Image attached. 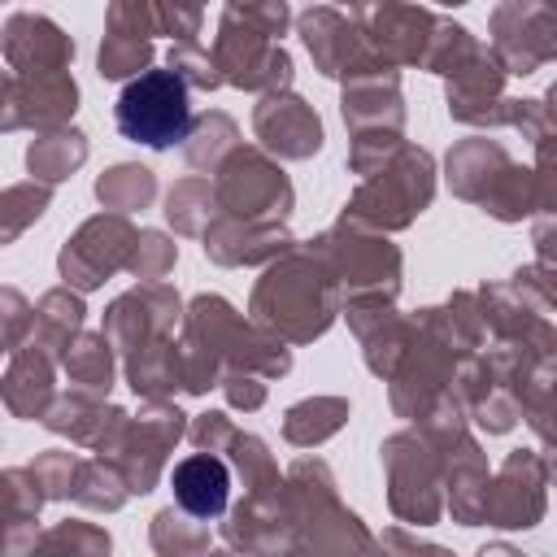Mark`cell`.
Here are the masks:
<instances>
[{
    "label": "cell",
    "instance_id": "obj_46",
    "mask_svg": "<svg viewBox=\"0 0 557 557\" xmlns=\"http://www.w3.org/2000/svg\"><path fill=\"white\" fill-rule=\"evenodd\" d=\"M178 261V244L165 235V231H139L135 244H131V257H126V274L139 278V283H152V278H165Z\"/></svg>",
    "mask_w": 557,
    "mask_h": 557
},
{
    "label": "cell",
    "instance_id": "obj_2",
    "mask_svg": "<svg viewBox=\"0 0 557 557\" xmlns=\"http://www.w3.org/2000/svg\"><path fill=\"white\" fill-rule=\"evenodd\" d=\"M283 509L292 518L296 553H370L379 540L339 500V483L322 457H296L283 470Z\"/></svg>",
    "mask_w": 557,
    "mask_h": 557
},
{
    "label": "cell",
    "instance_id": "obj_26",
    "mask_svg": "<svg viewBox=\"0 0 557 557\" xmlns=\"http://www.w3.org/2000/svg\"><path fill=\"white\" fill-rule=\"evenodd\" d=\"M222 540L235 553H296L292 518L283 509V487L278 492H257L239 496L222 513Z\"/></svg>",
    "mask_w": 557,
    "mask_h": 557
},
{
    "label": "cell",
    "instance_id": "obj_58",
    "mask_svg": "<svg viewBox=\"0 0 557 557\" xmlns=\"http://www.w3.org/2000/svg\"><path fill=\"white\" fill-rule=\"evenodd\" d=\"M222 4H244V0H222Z\"/></svg>",
    "mask_w": 557,
    "mask_h": 557
},
{
    "label": "cell",
    "instance_id": "obj_22",
    "mask_svg": "<svg viewBox=\"0 0 557 557\" xmlns=\"http://www.w3.org/2000/svg\"><path fill=\"white\" fill-rule=\"evenodd\" d=\"M0 57L9 74H48L74 65V35L44 13H9L0 26Z\"/></svg>",
    "mask_w": 557,
    "mask_h": 557
},
{
    "label": "cell",
    "instance_id": "obj_33",
    "mask_svg": "<svg viewBox=\"0 0 557 557\" xmlns=\"http://www.w3.org/2000/svg\"><path fill=\"white\" fill-rule=\"evenodd\" d=\"M91 157V144L78 126H52V131H35V139L26 144V170L30 178L57 187L65 178H74Z\"/></svg>",
    "mask_w": 557,
    "mask_h": 557
},
{
    "label": "cell",
    "instance_id": "obj_56",
    "mask_svg": "<svg viewBox=\"0 0 557 557\" xmlns=\"http://www.w3.org/2000/svg\"><path fill=\"white\" fill-rule=\"evenodd\" d=\"M370 0H335V9H348V13H361Z\"/></svg>",
    "mask_w": 557,
    "mask_h": 557
},
{
    "label": "cell",
    "instance_id": "obj_25",
    "mask_svg": "<svg viewBox=\"0 0 557 557\" xmlns=\"http://www.w3.org/2000/svg\"><path fill=\"white\" fill-rule=\"evenodd\" d=\"M126 418H131V413H126L122 405H109V396H91V392L70 387V392H57V396H52V405H48V413H44L39 422H44L52 435H65L70 444L91 448V453L104 457V453L117 444Z\"/></svg>",
    "mask_w": 557,
    "mask_h": 557
},
{
    "label": "cell",
    "instance_id": "obj_49",
    "mask_svg": "<svg viewBox=\"0 0 557 557\" xmlns=\"http://www.w3.org/2000/svg\"><path fill=\"white\" fill-rule=\"evenodd\" d=\"M78 461H83V457L70 453V448H44V453L30 461V474H35V483H39L44 500H70Z\"/></svg>",
    "mask_w": 557,
    "mask_h": 557
},
{
    "label": "cell",
    "instance_id": "obj_15",
    "mask_svg": "<svg viewBox=\"0 0 557 557\" xmlns=\"http://www.w3.org/2000/svg\"><path fill=\"white\" fill-rule=\"evenodd\" d=\"M457 366H461V352L448 348L431 326H422V322L413 318L409 348L400 352L396 370L383 379V383H387V405H392V413L405 418V422H418V418L426 413V405L453 383Z\"/></svg>",
    "mask_w": 557,
    "mask_h": 557
},
{
    "label": "cell",
    "instance_id": "obj_37",
    "mask_svg": "<svg viewBox=\"0 0 557 557\" xmlns=\"http://www.w3.org/2000/svg\"><path fill=\"white\" fill-rule=\"evenodd\" d=\"M235 144H244V139H239L235 117H231V113H222V109H209V113L191 117V126H187V135H183V144H178V148H183V161H187L191 170L213 174V170L222 165V157H226Z\"/></svg>",
    "mask_w": 557,
    "mask_h": 557
},
{
    "label": "cell",
    "instance_id": "obj_36",
    "mask_svg": "<svg viewBox=\"0 0 557 557\" xmlns=\"http://www.w3.org/2000/svg\"><path fill=\"white\" fill-rule=\"evenodd\" d=\"M348 413H352L348 396H305L283 409V440L292 448H318L344 431Z\"/></svg>",
    "mask_w": 557,
    "mask_h": 557
},
{
    "label": "cell",
    "instance_id": "obj_42",
    "mask_svg": "<svg viewBox=\"0 0 557 557\" xmlns=\"http://www.w3.org/2000/svg\"><path fill=\"white\" fill-rule=\"evenodd\" d=\"M70 500H74L78 509H91V513H117V509L131 500V492H126L117 466L96 453V457H83V461H78Z\"/></svg>",
    "mask_w": 557,
    "mask_h": 557
},
{
    "label": "cell",
    "instance_id": "obj_16",
    "mask_svg": "<svg viewBox=\"0 0 557 557\" xmlns=\"http://www.w3.org/2000/svg\"><path fill=\"white\" fill-rule=\"evenodd\" d=\"M183 326V296L165 283V278H152V283H135L131 292L113 296L109 309H104V339L113 344L117 361L161 335H178Z\"/></svg>",
    "mask_w": 557,
    "mask_h": 557
},
{
    "label": "cell",
    "instance_id": "obj_23",
    "mask_svg": "<svg viewBox=\"0 0 557 557\" xmlns=\"http://www.w3.org/2000/svg\"><path fill=\"white\" fill-rule=\"evenodd\" d=\"M339 117L348 135L366 131H400L405 135V96H400V70L392 65H370L344 78L339 87Z\"/></svg>",
    "mask_w": 557,
    "mask_h": 557
},
{
    "label": "cell",
    "instance_id": "obj_13",
    "mask_svg": "<svg viewBox=\"0 0 557 557\" xmlns=\"http://www.w3.org/2000/svg\"><path fill=\"white\" fill-rule=\"evenodd\" d=\"M487 48L505 74H535L557 57L553 0H496L487 13Z\"/></svg>",
    "mask_w": 557,
    "mask_h": 557
},
{
    "label": "cell",
    "instance_id": "obj_59",
    "mask_svg": "<svg viewBox=\"0 0 557 557\" xmlns=\"http://www.w3.org/2000/svg\"><path fill=\"white\" fill-rule=\"evenodd\" d=\"M0 352H4V348H0Z\"/></svg>",
    "mask_w": 557,
    "mask_h": 557
},
{
    "label": "cell",
    "instance_id": "obj_38",
    "mask_svg": "<svg viewBox=\"0 0 557 557\" xmlns=\"http://www.w3.org/2000/svg\"><path fill=\"white\" fill-rule=\"evenodd\" d=\"M222 457H226L231 474L244 483V496L278 492V487H283V470H278V461H274V453H270V444H265L261 435L235 426V435H231V444L222 448Z\"/></svg>",
    "mask_w": 557,
    "mask_h": 557
},
{
    "label": "cell",
    "instance_id": "obj_48",
    "mask_svg": "<svg viewBox=\"0 0 557 557\" xmlns=\"http://www.w3.org/2000/svg\"><path fill=\"white\" fill-rule=\"evenodd\" d=\"M165 65L187 83V91H218L222 87V74H218V65H213V57H209V48L200 39L170 44Z\"/></svg>",
    "mask_w": 557,
    "mask_h": 557
},
{
    "label": "cell",
    "instance_id": "obj_30",
    "mask_svg": "<svg viewBox=\"0 0 557 557\" xmlns=\"http://www.w3.org/2000/svg\"><path fill=\"white\" fill-rule=\"evenodd\" d=\"M509 165H513V157L505 152V144L492 139V131H479V135L457 139L448 148V157H444V183H448V191L457 200L479 205Z\"/></svg>",
    "mask_w": 557,
    "mask_h": 557
},
{
    "label": "cell",
    "instance_id": "obj_41",
    "mask_svg": "<svg viewBox=\"0 0 557 557\" xmlns=\"http://www.w3.org/2000/svg\"><path fill=\"white\" fill-rule=\"evenodd\" d=\"M96 200H100V209L131 218L135 209H148L157 200V174L139 161H117L96 178Z\"/></svg>",
    "mask_w": 557,
    "mask_h": 557
},
{
    "label": "cell",
    "instance_id": "obj_50",
    "mask_svg": "<svg viewBox=\"0 0 557 557\" xmlns=\"http://www.w3.org/2000/svg\"><path fill=\"white\" fill-rule=\"evenodd\" d=\"M505 126L518 131L531 148H544V144L553 139V104H548V96H522V100L509 96V104H505Z\"/></svg>",
    "mask_w": 557,
    "mask_h": 557
},
{
    "label": "cell",
    "instance_id": "obj_11",
    "mask_svg": "<svg viewBox=\"0 0 557 557\" xmlns=\"http://www.w3.org/2000/svg\"><path fill=\"white\" fill-rule=\"evenodd\" d=\"M183 435H187V413L174 400H144L139 413L126 418L117 444L104 457L117 466L131 496H148L161 483L165 461Z\"/></svg>",
    "mask_w": 557,
    "mask_h": 557
},
{
    "label": "cell",
    "instance_id": "obj_20",
    "mask_svg": "<svg viewBox=\"0 0 557 557\" xmlns=\"http://www.w3.org/2000/svg\"><path fill=\"white\" fill-rule=\"evenodd\" d=\"M252 135H257V148H265L274 161H309L326 144L318 109L300 91H292V87L257 96V104H252Z\"/></svg>",
    "mask_w": 557,
    "mask_h": 557
},
{
    "label": "cell",
    "instance_id": "obj_44",
    "mask_svg": "<svg viewBox=\"0 0 557 557\" xmlns=\"http://www.w3.org/2000/svg\"><path fill=\"white\" fill-rule=\"evenodd\" d=\"M109 548H113L109 531L96 522H83V518H65V522L39 531V540H35V553H70V557H104Z\"/></svg>",
    "mask_w": 557,
    "mask_h": 557
},
{
    "label": "cell",
    "instance_id": "obj_54",
    "mask_svg": "<svg viewBox=\"0 0 557 557\" xmlns=\"http://www.w3.org/2000/svg\"><path fill=\"white\" fill-rule=\"evenodd\" d=\"M218 392L226 396L231 409H244V413H252V409L265 405V379L261 374H248V370H222Z\"/></svg>",
    "mask_w": 557,
    "mask_h": 557
},
{
    "label": "cell",
    "instance_id": "obj_45",
    "mask_svg": "<svg viewBox=\"0 0 557 557\" xmlns=\"http://www.w3.org/2000/svg\"><path fill=\"white\" fill-rule=\"evenodd\" d=\"M152 65V44L148 39H122V35H104L100 52H96V74L109 83H126L139 70Z\"/></svg>",
    "mask_w": 557,
    "mask_h": 557
},
{
    "label": "cell",
    "instance_id": "obj_35",
    "mask_svg": "<svg viewBox=\"0 0 557 557\" xmlns=\"http://www.w3.org/2000/svg\"><path fill=\"white\" fill-rule=\"evenodd\" d=\"M61 370H65L70 387L91 392V396H109L113 379H117V352L104 339V331H78L61 352Z\"/></svg>",
    "mask_w": 557,
    "mask_h": 557
},
{
    "label": "cell",
    "instance_id": "obj_40",
    "mask_svg": "<svg viewBox=\"0 0 557 557\" xmlns=\"http://www.w3.org/2000/svg\"><path fill=\"white\" fill-rule=\"evenodd\" d=\"M148 544H152V553H161V557H196V553H209L213 531H209L205 518H191L187 509L165 505V509H157L152 522H148Z\"/></svg>",
    "mask_w": 557,
    "mask_h": 557
},
{
    "label": "cell",
    "instance_id": "obj_8",
    "mask_svg": "<svg viewBox=\"0 0 557 557\" xmlns=\"http://www.w3.org/2000/svg\"><path fill=\"white\" fill-rule=\"evenodd\" d=\"M209 57L222 74V87H239L252 96L283 91L296 78V65H292V52L283 48V39H270L257 22H248L235 9H222Z\"/></svg>",
    "mask_w": 557,
    "mask_h": 557
},
{
    "label": "cell",
    "instance_id": "obj_31",
    "mask_svg": "<svg viewBox=\"0 0 557 557\" xmlns=\"http://www.w3.org/2000/svg\"><path fill=\"white\" fill-rule=\"evenodd\" d=\"M44 492L30 474V466H9L0 470V557L13 553H35L39 540V509Z\"/></svg>",
    "mask_w": 557,
    "mask_h": 557
},
{
    "label": "cell",
    "instance_id": "obj_4",
    "mask_svg": "<svg viewBox=\"0 0 557 557\" xmlns=\"http://www.w3.org/2000/svg\"><path fill=\"white\" fill-rule=\"evenodd\" d=\"M435 157L418 144H400L396 157H387L379 170H370L339 218L357 222V226H370V231H383V235H396V231H409L435 200Z\"/></svg>",
    "mask_w": 557,
    "mask_h": 557
},
{
    "label": "cell",
    "instance_id": "obj_18",
    "mask_svg": "<svg viewBox=\"0 0 557 557\" xmlns=\"http://www.w3.org/2000/svg\"><path fill=\"white\" fill-rule=\"evenodd\" d=\"M357 22L379 61H387L392 70H422L440 13L413 0H370Z\"/></svg>",
    "mask_w": 557,
    "mask_h": 557
},
{
    "label": "cell",
    "instance_id": "obj_10",
    "mask_svg": "<svg viewBox=\"0 0 557 557\" xmlns=\"http://www.w3.org/2000/svg\"><path fill=\"white\" fill-rule=\"evenodd\" d=\"M213 196H218V213L231 218H278L287 222L296 209V187L283 170V161H274L265 148L257 144H235L222 165L213 170Z\"/></svg>",
    "mask_w": 557,
    "mask_h": 557
},
{
    "label": "cell",
    "instance_id": "obj_29",
    "mask_svg": "<svg viewBox=\"0 0 557 557\" xmlns=\"http://www.w3.org/2000/svg\"><path fill=\"white\" fill-rule=\"evenodd\" d=\"M57 396V357H48L44 348H35L30 339L17 344L9 352V366L0 374V400L13 418L22 422H39L48 413Z\"/></svg>",
    "mask_w": 557,
    "mask_h": 557
},
{
    "label": "cell",
    "instance_id": "obj_57",
    "mask_svg": "<svg viewBox=\"0 0 557 557\" xmlns=\"http://www.w3.org/2000/svg\"><path fill=\"white\" fill-rule=\"evenodd\" d=\"M431 4H444V9H457V4H470V0H431Z\"/></svg>",
    "mask_w": 557,
    "mask_h": 557
},
{
    "label": "cell",
    "instance_id": "obj_9",
    "mask_svg": "<svg viewBox=\"0 0 557 557\" xmlns=\"http://www.w3.org/2000/svg\"><path fill=\"white\" fill-rule=\"evenodd\" d=\"M383 479H387V509L400 527H435L444 518V483L440 457L418 435V426L392 431L379 444Z\"/></svg>",
    "mask_w": 557,
    "mask_h": 557
},
{
    "label": "cell",
    "instance_id": "obj_28",
    "mask_svg": "<svg viewBox=\"0 0 557 557\" xmlns=\"http://www.w3.org/2000/svg\"><path fill=\"white\" fill-rule=\"evenodd\" d=\"M231 487H235V474L226 466V457L218 453H187L183 461H174L170 470V492H174V505L187 509L191 518H205V522H218L231 505Z\"/></svg>",
    "mask_w": 557,
    "mask_h": 557
},
{
    "label": "cell",
    "instance_id": "obj_55",
    "mask_svg": "<svg viewBox=\"0 0 557 557\" xmlns=\"http://www.w3.org/2000/svg\"><path fill=\"white\" fill-rule=\"evenodd\" d=\"M4 131H17V122H13V74L9 70H0V135Z\"/></svg>",
    "mask_w": 557,
    "mask_h": 557
},
{
    "label": "cell",
    "instance_id": "obj_24",
    "mask_svg": "<svg viewBox=\"0 0 557 557\" xmlns=\"http://www.w3.org/2000/svg\"><path fill=\"white\" fill-rule=\"evenodd\" d=\"M440 457V483H444V513L461 527H483V505H487V453L474 440V431L457 435L448 448H435Z\"/></svg>",
    "mask_w": 557,
    "mask_h": 557
},
{
    "label": "cell",
    "instance_id": "obj_39",
    "mask_svg": "<svg viewBox=\"0 0 557 557\" xmlns=\"http://www.w3.org/2000/svg\"><path fill=\"white\" fill-rule=\"evenodd\" d=\"M165 222L174 226V235H187V239H200L205 226L218 218V196H213V183L205 174H187L178 178L170 191H165Z\"/></svg>",
    "mask_w": 557,
    "mask_h": 557
},
{
    "label": "cell",
    "instance_id": "obj_47",
    "mask_svg": "<svg viewBox=\"0 0 557 557\" xmlns=\"http://www.w3.org/2000/svg\"><path fill=\"white\" fill-rule=\"evenodd\" d=\"M104 35H122V39H157L161 35V13L157 0H109L104 9Z\"/></svg>",
    "mask_w": 557,
    "mask_h": 557
},
{
    "label": "cell",
    "instance_id": "obj_32",
    "mask_svg": "<svg viewBox=\"0 0 557 557\" xmlns=\"http://www.w3.org/2000/svg\"><path fill=\"white\" fill-rule=\"evenodd\" d=\"M122 379L144 400H174L183 392V361H178V335H161L122 361Z\"/></svg>",
    "mask_w": 557,
    "mask_h": 557
},
{
    "label": "cell",
    "instance_id": "obj_52",
    "mask_svg": "<svg viewBox=\"0 0 557 557\" xmlns=\"http://www.w3.org/2000/svg\"><path fill=\"white\" fill-rule=\"evenodd\" d=\"M35 322V305L17 292V287H0V348L13 352L17 344H26Z\"/></svg>",
    "mask_w": 557,
    "mask_h": 557
},
{
    "label": "cell",
    "instance_id": "obj_53",
    "mask_svg": "<svg viewBox=\"0 0 557 557\" xmlns=\"http://www.w3.org/2000/svg\"><path fill=\"white\" fill-rule=\"evenodd\" d=\"M231 435H235V422L222 409H205V413H191L187 418V435L183 440H191V448H200V453H218L222 457V448L231 444Z\"/></svg>",
    "mask_w": 557,
    "mask_h": 557
},
{
    "label": "cell",
    "instance_id": "obj_21",
    "mask_svg": "<svg viewBox=\"0 0 557 557\" xmlns=\"http://www.w3.org/2000/svg\"><path fill=\"white\" fill-rule=\"evenodd\" d=\"M205 257L222 270H244V265H265L274 261L278 252H287L296 244L292 226L278 222V218H231V213H218L205 235Z\"/></svg>",
    "mask_w": 557,
    "mask_h": 557
},
{
    "label": "cell",
    "instance_id": "obj_51",
    "mask_svg": "<svg viewBox=\"0 0 557 557\" xmlns=\"http://www.w3.org/2000/svg\"><path fill=\"white\" fill-rule=\"evenodd\" d=\"M405 144L400 131H366V135H348V170L357 178H366L370 170H379L387 157H396V148Z\"/></svg>",
    "mask_w": 557,
    "mask_h": 557
},
{
    "label": "cell",
    "instance_id": "obj_43",
    "mask_svg": "<svg viewBox=\"0 0 557 557\" xmlns=\"http://www.w3.org/2000/svg\"><path fill=\"white\" fill-rule=\"evenodd\" d=\"M48 209H52V187L39 183V178L0 187V248H9L13 239H22Z\"/></svg>",
    "mask_w": 557,
    "mask_h": 557
},
{
    "label": "cell",
    "instance_id": "obj_5",
    "mask_svg": "<svg viewBox=\"0 0 557 557\" xmlns=\"http://www.w3.org/2000/svg\"><path fill=\"white\" fill-rule=\"evenodd\" d=\"M487 339L496 344H518L531 352H557V331H553V309H557V292H553V274L540 265H522L500 283H483L474 287Z\"/></svg>",
    "mask_w": 557,
    "mask_h": 557
},
{
    "label": "cell",
    "instance_id": "obj_14",
    "mask_svg": "<svg viewBox=\"0 0 557 557\" xmlns=\"http://www.w3.org/2000/svg\"><path fill=\"white\" fill-rule=\"evenodd\" d=\"M548 479L553 461L544 448H513L496 466L487 483V505H483V527L500 531H531L548 513Z\"/></svg>",
    "mask_w": 557,
    "mask_h": 557
},
{
    "label": "cell",
    "instance_id": "obj_1",
    "mask_svg": "<svg viewBox=\"0 0 557 557\" xmlns=\"http://www.w3.org/2000/svg\"><path fill=\"white\" fill-rule=\"evenodd\" d=\"M248 318L292 348L322 339L339 318V283L322 252L296 239L287 252L265 261L248 296Z\"/></svg>",
    "mask_w": 557,
    "mask_h": 557
},
{
    "label": "cell",
    "instance_id": "obj_19",
    "mask_svg": "<svg viewBox=\"0 0 557 557\" xmlns=\"http://www.w3.org/2000/svg\"><path fill=\"white\" fill-rule=\"evenodd\" d=\"M505 70L500 61L492 57V48L479 39L474 52L444 74V104H448V117L470 126V131H500L505 126Z\"/></svg>",
    "mask_w": 557,
    "mask_h": 557
},
{
    "label": "cell",
    "instance_id": "obj_12",
    "mask_svg": "<svg viewBox=\"0 0 557 557\" xmlns=\"http://www.w3.org/2000/svg\"><path fill=\"white\" fill-rule=\"evenodd\" d=\"M139 226L126 218V213H113V209H100L91 213L87 222H78V231L61 244L57 252V274L65 287L74 292H96L104 287L113 274L126 270V257H131V244H135Z\"/></svg>",
    "mask_w": 557,
    "mask_h": 557
},
{
    "label": "cell",
    "instance_id": "obj_34",
    "mask_svg": "<svg viewBox=\"0 0 557 557\" xmlns=\"http://www.w3.org/2000/svg\"><path fill=\"white\" fill-rule=\"evenodd\" d=\"M83 322H87L83 292L57 283V287H48V292L35 300V322H30V335H26V339H30L35 348H44L48 357H57V366H61V352H65V344L83 331Z\"/></svg>",
    "mask_w": 557,
    "mask_h": 557
},
{
    "label": "cell",
    "instance_id": "obj_27",
    "mask_svg": "<svg viewBox=\"0 0 557 557\" xmlns=\"http://www.w3.org/2000/svg\"><path fill=\"white\" fill-rule=\"evenodd\" d=\"M78 113V83L70 70L48 74H13V122L17 131H52L74 122Z\"/></svg>",
    "mask_w": 557,
    "mask_h": 557
},
{
    "label": "cell",
    "instance_id": "obj_7",
    "mask_svg": "<svg viewBox=\"0 0 557 557\" xmlns=\"http://www.w3.org/2000/svg\"><path fill=\"white\" fill-rule=\"evenodd\" d=\"M309 244L331 265L335 283H339V305L352 300V296H383V300L400 296L405 257L383 231H370V226H357V222L339 218L335 226H326Z\"/></svg>",
    "mask_w": 557,
    "mask_h": 557
},
{
    "label": "cell",
    "instance_id": "obj_3",
    "mask_svg": "<svg viewBox=\"0 0 557 557\" xmlns=\"http://www.w3.org/2000/svg\"><path fill=\"white\" fill-rule=\"evenodd\" d=\"M178 335L200 344L209 357H218L222 370H248V374H261L265 383L292 374V344L257 326L248 313H239L218 292H200L183 305Z\"/></svg>",
    "mask_w": 557,
    "mask_h": 557
},
{
    "label": "cell",
    "instance_id": "obj_6",
    "mask_svg": "<svg viewBox=\"0 0 557 557\" xmlns=\"http://www.w3.org/2000/svg\"><path fill=\"white\" fill-rule=\"evenodd\" d=\"M113 126H117L122 139H131L139 148H152V152H165V148L183 144V135L191 126V91H187V83L170 65L139 70L117 91Z\"/></svg>",
    "mask_w": 557,
    "mask_h": 557
},
{
    "label": "cell",
    "instance_id": "obj_17",
    "mask_svg": "<svg viewBox=\"0 0 557 557\" xmlns=\"http://www.w3.org/2000/svg\"><path fill=\"white\" fill-rule=\"evenodd\" d=\"M292 26H296V35H300V44H305V52H309V61H313V70L322 78H339L344 83L357 70L387 65L366 44L357 13H344L335 4H309L305 13H296Z\"/></svg>",
    "mask_w": 557,
    "mask_h": 557
}]
</instances>
